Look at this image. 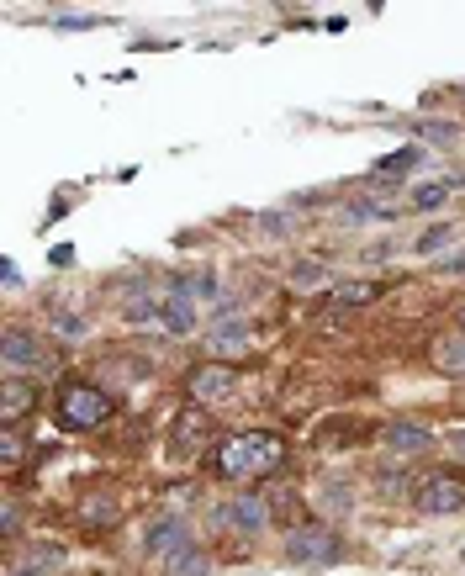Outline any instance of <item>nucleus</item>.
<instances>
[{"label":"nucleus","instance_id":"f257e3e1","mask_svg":"<svg viewBox=\"0 0 465 576\" xmlns=\"http://www.w3.org/2000/svg\"><path fill=\"white\" fill-rule=\"evenodd\" d=\"M281 455H286V444L275 434H233V439L217 444L212 466L228 481H254V476H270L275 466H281Z\"/></svg>","mask_w":465,"mask_h":576},{"label":"nucleus","instance_id":"f03ea898","mask_svg":"<svg viewBox=\"0 0 465 576\" xmlns=\"http://www.w3.org/2000/svg\"><path fill=\"white\" fill-rule=\"evenodd\" d=\"M0 365H6V376H48V370L53 365H59V360H53V349L43 344V339H37V333L32 328H6V339H0Z\"/></svg>","mask_w":465,"mask_h":576},{"label":"nucleus","instance_id":"7ed1b4c3","mask_svg":"<svg viewBox=\"0 0 465 576\" xmlns=\"http://www.w3.org/2000/svg\"><path fill=\"white\" fill-rule=\"evenodd\" d=\"M111 418V397L90 381H69L59 392V423L64 429H101Z\"/></svg>","mask_w":465,"mask_h":576},{"label":"nucleus","instance_id":"20e7f679","mask_svg":"<svg viewBox=\"0 0 465 576\" xmlns=\"http://www.w3.org/2000/svg\"><path fill=\"white\" fill-rule=\"evenodd\" d=\"M286 555H291V566H307V571L333 566L339 561V534H333L328 524H302V529H291Z\"/></svg>","mask_w":465,"mask_h":576},{"label":"nucleus","instance_id":"39448f33","mask_svg":"<svg viewBox=\"0 0 465 576\" xmlns=\"http://www.w3.org/2000/svg\"><path fill=\"white\" fill-rule=\"evenodd\" d=\"M418 513H460L465 508V476L460 471H429L413 492Z\"/></svg>","mask_w":465,"mask_h":576},{"label":"nucleus","instance_id":"423d86ee","mask_svg":"<svg viewBox=\"0 0 465 576\" xmlns=\"http://www.w3.org/2000/svg\"><path fill=\"white\" fill-rule=\"evenodd\" d=\"M185 392H191L196 407H228L238 397V370H228V365H196L191 381H185Z\"/></svg>","mask_w":465,"mask_h":576},{"label":"nucleus","instance_id":"0eeeda50","mask_svg":"<svg viewBox=\"0 0 465 576\" xmlns=\"http://www.w3.org/2000/svg\"><path fill=\"white\" fill-rule=\"evenodd\" d=\"M376 296H381L376 281H344V286H333L328 296H318V318H349V312L370 307Z\"/></svg>","mask_w":465,"mask_h":576},{"label":"nucleus","instance_id":"6e6552de","mask_svg":"<svg viewBox=\"0 0 465 576\" xmlns=\"http://www.w3.org/2000/svg\"><path fill=\"white\" fill-rule=\"evenodd\" d=\"M265 503H259V497L254 492H238V497H228V503H222L217 508V524L222 529H233V534H259V529H265Z\"/></svg>","mask_w":465,"mask_h":576},{"label":"nucleus","instance_id":"1a4fd4ad","mask_svg":"<svg viewBox=\"0 0 465 576\" xmlns=\"http://www.w3.org/2000/svg\"><path fill=\"white\" fill-rule=\"evenodd\" d=\"M37 407V381H22V376H6V386H0V423H11L16 418H27Z\"/></svg>","mask_w":465,"mask_h":576},{"label":"nucleus","instance_id":"9d476101","mask_svg":"<svg viewBox=\"0 0 465 576\" xmlns=\"http://www.w3.org/2000/svg\"><path fill=\"white\" fill-rule=\"evenodd\" d=\"M159 323L170 328L175 339H191V333H196V302H191V296H180V291H164V318Z\"/></svg>","mask_w":465,"mask_h":576},{"label":"nucleus","instance_id":"9b49d317","mask_svg":"<svg viewBox=\"0 0 465 576\" xmlns=\"http://www.w3.org/2000/svg\"><path fill=\"white\" fill-rule=\"evenodd\" d=\"M148 550H154V555H164V561H175L180 550H191V534H185V524H180V518H164V524H154V529H148Z\"/></svg>","mask_w":465,"mask_h":576},{"label":"nucleus","instance_id":"f8f14e48","mask_svg":"<svg viewBox=\"0 0 465 576\" xmlns=\"http://www.w3.org/2000/svg\"><path fill=\"white\" fill-rule=\"evenodd\" d=\"M434 444V434L423 429V423H392V429H386V450L392 455H423Z\"/></svg>","mask_w":465,"mask_h":576},{"label":"nucleus","instance_id":"ddd939ff","mask_svg":"<svg viewBox=\"0 0 465 576\" xmlns=\"http://www.w3.org/2000/svg\"><path fill=\"white\" fill-rule=\"evenodd\" d=\"M207 434H212L207 407H185V413L175 418V444H180V450H196V444H207Z\"/></svg>","mask_w":465,"mask_h":576},{"label":"nucleus","instance_id":"4468645a","mask_svg":"<svg viewBox=\"0 0 465 576\" xmlns=\"http://www.w3.org/2000/svg\"><path fill=\"white\" fill-rule=\"evenodd\" d=\"M207 355H217V360L249 355V323L244 328H207Z\"/></svg>","mask_w":465,"mask_h":576},{"label":"nucleus","instance_id":"2eb2a0df","mask_svg":"<svg viewBox=\"0 0 465 576\" xmlns=\"http://www.w3.org/2000/svg\"><path fill=\"white\" fill-rule=\"evenodd\" d=\"M434 365L444 370V376L465 381V339H460V333H450V339H439V344H434Z\"/></svg>","mask_w":465,"mask_h":576},{"label":"nucleus","instance_id":"dca6fc26","mask_svg":"<svg viewBox=\"0 0 465 576\" xmlns=\"http://www.w3.org/2000/svg\"><path fill=\"white\" fill-rule=\"evenodd\" d=\"M418 164H423V148H397V154L376 159V180H397L407 170H418Z\"/></svg>","mask_w":465,"mask_h":576},{"label":"nucleus","instance_id":"f3484780","mask_svg":"<svg viewBox=\"0 0 465 576\" xmlns=\"http://www.w3.org/2000/svg\"><path fill=\"white\" fill-rule=\"evenodd\" d=\"M122 312H127V323H154V318H164V296L133 291V296L122 302Z\"/></svg>","mask_w":465,"mask_h":576},{"label":"nucleus","instance_id":"a211bd4d","mask_svg":"<svg viewBox=\"0 0 465 576\" xmlns=\"http://www.w3.org/2000/svg\"><path fill=\"white\" fill-rule=\"evenodd\" d=\"M170 291H180V296H191V302H217V296H222V286H217V275H180V281H175Z\"/></svg>","mask_w":465,"mask_h":576},{"label":"nucleus","instance_id":"6ab92c4d","mask_svg":"<svg viewBox=\"0 0 465 576\" xmlns=\"http://www.w3.org/2000/svg\"><path fill=\"white\" fill-rule=\"evenodd\" d=\"M450 191H455L450 180H429V185H418V191H413V207L418 212H439L444 201H450Z\"/></svg>","mask_w":465,"mask_h":576},{"label":"nucleus","instance_id":"aec40b11","mask_svg":"<svg viewBox=\"0 0 465 576\" xmlns=\"http://www.w3.org/2000/svg\"><path fill=\"white\" fill-rule=\"evenodd\" d=\"M164 571H170V576H207V555L191 545V550H180L175 561H164Z\"/></svg>","mask_w":465,"mask_h":576},{"label":"nucleus","instance_id":"412c9836","mask_svg":"<svg viewBox=\"0 0 465 576\" xmlns=\"http://www.w3.org/2000/svg\"><path fill=\"white\" fill-rule=\"evenodd\" d=\"M455 238H460V233H455V228H444V222H439V228H429V233L418 238V254H439V249H450Z\"/></svg>","mask_w":465,"mask_h":576},{"label":"nucleus","instance_id":"4be33fe9","mask_svg":"<svg viewBox=\"0 0 465 576\" xmlns=\"http://www.w3.org/2000/svg\"><path fill=\"white\" fill-rule=\"evenodd\" d=\"M323 281V265L318 259H302V265H291V286L296 291H307V286H318Z\"/></svg>","mask_w":465,"mask_h":576},{"label":"nucleus","instance_id":"5701e85b","mask_svg":"<svg viewBox=\"0 0 465 576\" xmlns=\"http://www.w3.org/2000/svg\"><path fill=\"white\" fill-rule=\"evenodd\" d=\"M254 228H259V233H270V238H281V233L291 228V217H286V212H259V217H254Z\"/></svg>","mask_w":465,"mask_h":576},{"label":"nucleus","instance_id":"b1692460","mask_svg":"<svg viewBox=\"0 0 465 576\" xmlns=\"http://www.w3.org/2000/svg\"><path fill=\"white\" fill-rule=\"evenodd\" d=\"M207 328H244V312H238V307H217L207 318Z\"/></svg>","mask_w":465,"mask_h":576},{"label":"nucleus","instance_id":"393cba45","mask_svg":"<svg viewBox=\"0 0 465 576\" xmlns=\"http://www.w3.org/2000/svg\"><path fill=\"white\" fill-rule=\"evenodd\" d=\"M53 27H64V32H80V27H101V16H74V11H64V16H53Z\"/></svg>","mask_w":465,"mask_h":576},{"label":"nucleus","instance_id":"a878e982","mask_svg":"<svg viewBox=\"0 0 465 576\" xmlns=\"http://www.w3.org/2000/svg\"><path fill=\"white\" fill-rule=\"evenodd\" d=\"M418 138H434V143H450L455 127L450 122H418Z\"/></svg>","mask_w":465,"mask_h":576},{"label":"nucleus","instance_id":"bb28decb","mask_svg":"<svg viewBox=\"0 0 465 576\" xmlns=\"http://www.w3.org/2000/svg\"><path fill=\"white\" fill-rule=\"evenodd\" d=\"M53 328H59L64 339H80V333H85V318H74V312H59V318H53Z\"/></svg>","mask_w":465,"mask_h":576},{"label":"nucleus","instance_id":"cd10ccee","mask_svg":"<svg viewBox=\"0 0 465 576\" xmlns=\"http://www.w3.org/2000/svg\"><path fill=\"white\" fill-rule=\"evenodd\" d=\"M0 460H6V466H16V460H22V439H16L11 429H6V439H0Z\"/></svg>","mask_w":465,"mask_h":576},{"label":"nucleus","instance_id":"c85d7f7f","mask_svg":"<svg viewBox=\"0 0 465 576\" xmlns=\"http://www.w3.org/2000/svg\"><path fill=\"white\" fill-rule=\"evenodd\" d=\"M0 281H6L11 291L22 286V270H16V259H0Z\"/></svg>","mask_w":465,"mask_h":576},{"label":"nucleus","instance_id":"c756f323","mask_svg":"<svg viewBox=\"0 0 465 576\" xmlns=\"http://www.w3.org/2000/svg\"><path fill=\"white\" fill-rule=\"evenodd\" d=\"M0 524H6V534H16V524H22V513H16V503L0 508Z\"/></svg>","mask_w":465,"mask_h":576},{"label":"nucleus","instance_id":"7c9ffc66","mask_svg":"<svg viewBox=\"0 0 465 576\" xmlns=\"http://www.w3.org/2000/svg\"><path fill=\"white\" fill-rule=\"evenodd\" d=\"M444 275H465V249H460V254H450V259H444Z\"/></svg>","mask_w":465,"mask_h":576},{"label":"nucleus","instance_id":"2f4dec72","mask_svg":"<svg viewBox=\"0 0 465 576\" xmlns=\"http://www.w3.org/2000/svg\"><path fill=\"white\" fill-rule=\"evenodd\" d=\"M450 450L465 460V429H450Z\"/></svg>","mask_w":465,"mask_h":576},{"label":"nucleus","instance_id":"473e14b6","mask_svg":"<svg viewBox=\"0 0 465 576\" xmlns=\"http://www.w3.org/2000/svg\"><path fill=\"white\" fill-rule=\"evenodd\" d=\"M11 576H37V571H11Z\"/></svg>","mask_w":465,"mask_h":576},{"label":"nucleus","instance_id":"72a5a7b5","mask_svg":"<svg viewBox=\"0 0 465 576\" xmlns=\"http://www.w3.org/2000/svg\"><path fill=\"white\" fill-rule=\"evenodd\" d=\"M460 101H465V85H460Z\"/></svg>","mask_w":465,"mask_h":576}]
</instances>
